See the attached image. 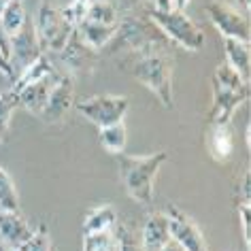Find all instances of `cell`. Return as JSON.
<instances>
[{
    "instance_id": "cell-4",
    "label": "cell",
    "mask_w": 251,
    "mask_h": 251,
    "mask_svg": "<svg viewBox=\"0 0 251 251\" xmlns=\"http://www.w3.org/2000/svg\"><path fill=\"white\" fill-rule=\"evenodd\" d=\"M36 34H39L41 47H45L47 51H62L68 39L75 32V26L66 22V17L62 15V9L51 7L49 2H43L39 7L34 20Z\"/></svg>"
},
{
    "instance_id": "cell-3",
    "label": "cell",
    "mask_w": 251,
    "mask_h": 251,
    "mask_svg": "<svg viewBox=\"0 0 251 251\" xmlns=\"http://www.w3.org/2000/svg\"><path fill=\"white\" fill-rule=\"evenodd\" d=\"M149 20H151V24H155V28L166 39H171L187 51H200L204 47V32L185 15V11H160L151 7L149 9Z\"/></svg>"
},
{
    "instance_id": "cell-5",
    "label": "cell",
    "mask_w": 251,
    "mask_h": 251,
    "mask_svg": "<svg viewBox=\"0 0 251 251\" xmlns=\"http://www.w3.org/2000/svg\"><path fill=\"white\" fill-rule=\"evenodd\" d=\"M128 109H130V98L128 96H113V94H100V96L83 98L77 102V111L87 122L98 126V128L124 122Z\"/></svg>"
},
{
    "instance_id": "cell-29",
    "label": "cell",
    "mask_w": 251,
    "mask_h": 251,
    "mask_svg": "<svg viewBox=\"0 0 251 251\" xmlns=\"http://www.w3.org/2000/svg\"><path fill=\"white\" fill-rule=\"evenodd\" d=\"M238 222H241V228H243L245 247L251 249V206L249 202H238Z\"/></svg>"
},
{
    "instance_id": "cell-22",
    "label": "cell",
    "mask_w": 251,
    "mask_h": 251,
    "mask_svg": "<svg viewBox=\"0 0 251 251\" xmlns=\"http://www.w3.org/2000/svg\"><path fill=\"white\" fill-rule=\"evenodd\" d=\"M26 20H28V13H26L24 2L22 0H11L7 4V9L2 11V15H0V28L9 36H13L17 30L26 24Z\"/></svg>"
},
{
    "instance_id": "cell-6",
    "label": "cell",
    "mask_w": 251,
    "mask_h": 251,
    "mask_svg": "<svg viewBox=\"0 0 251 251\" xmlns=\"http://www.w3.org/2000/svg\"><path fill=\"white\" fill-rule=\"evenodd\" d=\"M206 15H209L213 26L217 28V32L222 34V39H238L245 43L251 41L249 20L238 9H232L222 0H211L206 4Z\"/></svg>"
},
{
    "instance_id": "cell-28",
    "label": "cell",
    "mask_w": 251,
    "mask_h": 251,
    "mask_svg": "<svg viewBox=\"0 0 251 251\" xmlns=\"http://www.w3.org/2000/svg\"><path fill=\"white\" fill-rule=\"evenodd\" d=\"M20 251H53L51 245V236H49V230L45 224L39 226V230H34V234L30 236V241L24 245Z\"/></svg>"
},
{
    "instance_id": "cell-37",
    "label": "cell",
    "mask_w": 251,
    "mask_h": 251,
    "mask_svg": "<svg viewBox=\"0 0 251 251\" xmlns=\"http://www.w3.org/2000/svg\"><path fill=\"white\" fill-rule=\"evenodd\" d=\"M0 251H9V247L7 245H0Z\"/></svg>"
},
{
    "instance_id": "cell-2",
    "label": "cell",
    "mask_w": 251,
    "mask_h": 251,
    "mask_svg": "<svg viewBox=\"0 0 251 251\" xmlns=\"http://www.w3.org/2000/svg\"><path fill=\"white\" fill-rule=\"evenodd\" d=\"M132 75L149 92L155 94L164 109H173V62L166 51H155V47L141 51L132 64Z\"/></svg>"
},
{
    "instance_id": "cell-16",
    "label": "cell",
    "mask_w": 251,
    "mask_h": 251,
    "mask_svg": "<svg viewBox=\"0 0 251 251\" xmlns=\"http://www.w3.org/2000/svg\"><path fill=\"white\" fill-rule=\"evenodd\" d=\"M224 51H226V64L234 68L245 81H249V71H251L249 43L238 39H224Z\"/></svg>"
},
{
    "instance_id": "cell-18",
    "label": "cell",
    "mask_w": 251,
    "mask_h": 251,
    "mask_svg": "<svg viewBox=\"0 0 251 251\" xmlns=\"http://www.w3.org/2000/svg\"><path fill=\"white\" fill-rule=\"evenodd\" d=\"M58 53H60L62 62H64L68 68H73V71H81V68H85V66L92 64V53L94 51L81 43V39L77 36V30H75L73 36L68 39V43L64 45V49L58 51Z\"/></svg>"
},
{
    "instance_id": "cell-35",
    "label": "cell",
    "mask_w": 251,
    "mask_h": 251,
    "mask_svg": "<svg viewBox=\"0 0 251 251\" xmlns=\"http://www.w3.org/2000/svg\"><path fill=\"white\" fill-rule=\"evenodd\" d=\"M245 143H247V147H251V126H247V130H245Z\"/></svg>"
},
{
    "instance_id": "cell-17",
    "label": "cell",
    "mask_w": 251,
    "mask_h": 251,
    "mask_svg": "<svg viewBox=\"0 0 251 251\" xmlns=\"http://www.w3.org/2000/svg\"><path fill=\"white\" fill-rule=\"evenodd\" d=\"M206 147L217 162H228L232 151H234V136H232L230 124L228 126H213L209 128V139H206Z\"/></svg>"
},
{
    "instance_id": "cell-19",
    "label": "cell",
    "mask_w": 251,
    "mask_h": 251,
    "mask_svg": "<svg viewBox=\"0 0 251 251\" xmlns=\"http://www.w3.org/2000/svg\"><path fill=\"white\" fill-rule=\"evenodd\" d=\"M117 222V211L113 204H100L96 209H92L83 219V234L90 232H102L111 230Z\"/></svg>"
},
{
    "instance_id": "cell-7",
    "label": "cell",
    "mask_w": 251,
    "mask_h": 251,
    "mask_svg": "<svg viewBox=\"0 0 251 251\" xmlns=\"http://www.w3.org/2000/svg\"><path fill=\"white\" fill-rule=\"evenodd\" d=\"M164 215L168 217V228H171L173 241L179 245L181 251H209V245H206L202 232L187 213L168 204L164 209Z\"/></svg>"
},
{
    "instance_id": "cell-11",
    "label": "cell",
    "mask_w": 251,
    "mask_h": 251,
    "mask_svg": "<svg viewBox=\"0 0 251 251\" xmlns=\"http://www.w3.org/2000/svg\"><path fill=\"white\" fill-rule=\"evenodd\" d=\"M34 230L20 215V211H0V238L11 249H22L30 241Z\"/></svg>"
},
{
    "instance_id": "cell-20",
    "label": "cell",
    "mask_w": 251,
    "mask_h": 251,
    "mask_svg": "<svg viewBox=\"0 0 251 251\" xmlns=\"http://www.w3.org/2000/svg\"><path fill=\"white\" fill-rule=\"evenodd\" d=\"M83 20L94 22V24H104V26L119 24L115 2H113V0H90Z\"/></svg>"
},
{
    "instance_id": "cell-26",
    "label": "cell",
    "mask_w": 251,
    "mask_h": 251,
    "mask_svg": "<svg viewBox=\"0 0 251 251\" xmlns=\"http://www.w3.org/2000/svg\"><path fill=\"white\" fill-rule=\"evenodd\" d=\"M213 81H217V83H222L226 87H232V90H243V87H249V81H245L241 75H238L232 66L226 64V62L215 68Z\"/></svg>"
},
{
    "instance_id": "cell-9",
    "label": "cell",
    "mask_w": 251,
    "mask_h": 251,
    "mask_svg": "<svg viewBox=\"0 0 251 251\" xmlns=\"http://www.w3.org/2000/svg\"><path fill=\"white\" fill-rule=\"evenodd\" d=\"M73 100H75L73 77L71 75L58 77L53 87H51V92H49L45 106H43L41 113H39V117L45 124H62L73 109Z\"/></svg>"
},
{
    "instance_id": "cell-1",
    "label": "cell",
    "mask_w": 251,
    "mask_h": 251,
    "mask_svg": "<svg viewBox=\"0 0 251 251\" xmlns=\"http://www.w3.org/2000/svg\"><path fill=\"white\" fill-rule=\"evenodd\" d=\"M168 162L166 151H155L151 155H128L117 153L119 177L128 196L139 204H151L155 198V179L160 168Z\"/></svg>"
},
{
    "instance_id": "cell-25",
    "label": "cell",
    "mask_w": 251,
    "mask_h": 251,
    "mask_svg": "<svg viewBox=\"0 0 251 251\" xmlns=\"http://www.w3.org/2000/svg\"><path fill=\"white\" fill-rule=\"evenodd\" d=\"M0 211H20V196L9 173L0 166Z\"/></svg>"
},
{
    "instance_id": "cell-38",
    "label": "cell",
    "mask_w": 251,
    "mask_h": 251,
    "mask_svg": "<svg viewBox=\"0 0 251 251\" xmlns=\"http://www.w3.org/2000/svg\"><path fill=\"white\" fill-rule=\"evenodd\" d=\"M9 251H20V249H11V247H9Z\"/></svg>"
},
{
    "instance_id": "cell-10",
    "label": "cell",
    "mask_w": 251,
    "mask_h": 251,
    "mask_svg": "<svg viewBox=\"0 0 251 251\" xmlns=\"http://www.w3.org/2000/svg\"><path fill=\"white\" fill-rule=\"evenodd\" d=\"M249 98V87L232 90L217 81H213V106L209 113V124L213 126H228L234 111Z\"/></svg>"
},
{
    "instance_id": "cell-34",
    "label": "cell",
    "mask_w": 251,
    "mask_h": 251,
    "mask_svg": "<svg viewBox=\"0 0 251 251\" xmlns=\"http://www.w3.org/2000/svg\"><path fill=\"white\" fill-rule=\"evenodd\" d=\"M160 251H181V247H179V245L175 243V241H171V243L166 245V247H162Z\"/></svg>"
},
{
    "instance_id": "cell-30",
    "label": "cell",
    "mask_w": 251,
    "mask_h": 251,
    "mask_svg": "<svg viewBox=\"0 0 251 251\" xmlns=\"http://www.w3.org/2000/svg\"><path fill=\"white\" fill-rule=\"evenodd\" d=\"M0 75H4L9 81H13L15 79V71H13V66H11V62L4 58L2 53H0Z\"/></svg>"
},
{
    "instance_id": "cell-15",
    "label": "cell",
    "mask_w": 251,
    "mask_h": 251,
    "mask_svg": "<svg viewBox=\"0 0 251 251\" xmlns=\"http://www.w3.org/2000/svg\"><path fill=\"white\" fill-rule=\"evenodd\" d=\"M55 79H58V75H51V77H47V79H43L34 85H28L26 90H22L20 94H17V96H20V106L28 109L32 115H39L41 109L47 102L49 92H51Z\"/></svg>"
},
{
    "instance_id": "cell-8",
    "label": "cell",
    "mask_w": 251,
    "mask_h": 251,
    "mask_svg": "<svg viewBox=\"0 0 251 251\" xmlns=\"http://www.w3.org/2000/svg\"><path fill=\"white\" fill-rule=\"evenodd\" d=\"M43 53L39 34H36L34 20L28 17L26 24L11 36V66H13L15 75L22 71L24 66H28L32 60H36Z\"/></svg>"
},
{
    "instance_id": "cell-36",
    "label": "cell",
    "mask_w": 251,
    "mask_h": 251,
    "mask_svg": "<svg viewBox=\"0 0 251 251\" xmlns=\"http://www.w3.org/2000/svg\"><path fill=\"white\" fill-rule=\"evenodd\" d=\"M11 2V0H0V15H2V11L7 9V4Z\"/></svg>"
},
{
    "instance_id": "cell-12",
    "label": "cell",
    "mask_w": 251,
    "mask_h": 251,
    "mask_svg": "<svg viewBox=\"0 0 251 251\" xmlns=\"http://www.w3.org/2000/svg\"><path fill=\"white\" fill-rule=\"evenodd\" d=\"M171 241H173V236H171L168 217L164 215V211L149 215L145 222V228H143V234H141L143 251H160Z\"/></svg>"
},
{
    "instance_id": "cell-31",
    "label": "cell",
    "mask_w": 251,
    "mask_h": 251,
    "mask_svg": "<svg viewBox=\"0 0 251 251\" xmlns=\"http://www.w3.org/2000/svg\"><path fill=\"white\" fill-rule=\"evenodd\" d=\"M153 9L168 11V9H173V2H171V0H153Z\"/></svg>"
},
{
    "instance_id": "cell-32",
    "label": "cell",
    "mask_w": 251,
    "mask_h": 251,
    "mask_svg": "<svg viewBox=\"0 0 251 251\" xmlns=\"http://www.w3.org/2000/svg\"><path fill=\"white\" fill-rule=\"evenodd\" d=\"M171 2H173V9L175 11H185L187 7H190L192 0H171Z\"/></svg>"
},
{
    "instance_id": "cell-27",
    "label": "cell",
    "mask_w": 251,
    "mask_h": 251,
    "mask_svg": "<svg viewBox=\"0 0 251 251\" xmlns=\"http://www.w3.org/2000/svg\"><path fill=\"white\" fill-rule=\"evenodd\" d=\"M113 232H115V238H117V251H143L141 241L134 236V232L126 224L115 222Z\"/></svg>"
},
{
    "instance_id": "cell-14",
    "label": "cell",
    "mask_w": 251,
    "mask_h": 251,
    "mask_svg": "<svg viewBox=\"0 0 251 251\" xmlns=\"http://www.w3.org/2000/svg\"><path fill=\"white\" fill-rule=\"evenodd\" d=\"M51 75H55V73H53L51 64H49V58H47L45 53H41L39 58L32 60L28 66H24L22 71L15 75V79L11 81V92L20 94L22 90H26L28 85L39 83V81L51 77Z\"/></svg>"
},
{
    "instance_id": "cell-13",
    "label": "cell",
    "mask_w": 251,
    "mask_h": 251,
    "mask_svg": "<svg viewBox=\"0 0 251 251\" xmlns=\"http://www.w3.org/2000/svg\"><path fill=\"white\" fill-rule=\"evenodd\" d=\"M75 30H77V36L81 39V43H83L85 47H90L92 51H100V49L106 47L117 36L119 24L104 26V24H94V22L83 20Z\"/></svg>"
},
{
    "instance_id": "cell-33",
    "label": "cell",
    "mask_w": 251,
    "mask_h": 251,
    "mask_svg": "<svg viewBox=\"0 0 251 251\" xmlns=\"http://www.w3.org/2000/svg\"><path fill=\"white\" fill-rule=\"evenodd\" d=\"M234 2H236L238 7H241V9L245 11V15L249 13V7H251V2H249V0H234Z\"/></svg>"
},
{
    "instance_id": "cell-24",
    "label": "cell",
    "mask_w": 251,
    "mask_h": 251,
    "mask_svg": "<svg viewBox=\"0 0 251 251\" xmlns=\"http://www.w3.org/2000/svg\"><path fill=\"white\" fill-rule=\"evenodd\" d=\"M83 251H117V238L113 228L83 234Z\"/></svg>"
},
{
    "instance_id": "cell-23",
    "label": "cell",
    "mask_w": 251,
    "mask_h": 251,
    "mask_svg": "<svg viewBox=\"0 0 251 251\" xmlns=\"http://www.w3.org/2000/svg\"><path fill=\"white\" fill-rule=\"evenodd\" d=\"M20 106V96L15 92H0V141H4V136L9 134L11 119H13L15 109Z\"/></svg>"
},
{
    "instance_id": "cell-21",
    "label": "cell",
    "mask_w": 251,
    "mask_h": 251,
    "mask_svg": "<svg viewBox=\"0 0 251 251\" xmlns=\"http://www.w3.org/2000/svg\"><path fill=\"white\" fill-rule=\"evenodd\" d=\"M100 145H102L109 153H122L126 149V141H128V132H126V126L124 122L111 124L100 128Z\"/></svg>"
}]
</instances>
